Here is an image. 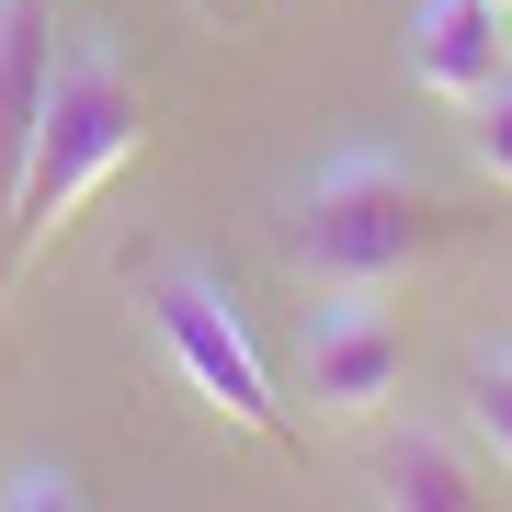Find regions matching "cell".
Masks as SVG:
<instances>
[{"mask_svg":"<svg viewBox=\"0 0 512 512\" xmlns=\"http://www.w3.org/2000/svg\"><path fill=\"white\" fill-rule=\"evenodd\" d=\"M410 80L421 92H444V103H478L490 80H512V12L501 0H410Z\"/></svg>","mask_w":512,"mask_h":512,"instance_id":"cell-5","label":"cell"},{"mask_svg":"<svg viewBox=\"0 0 512 512\" xmlns=\"http://www.w3.org/2000/svg\"><path fill=\"white\" fill-rule=\"evenodd\" d=\"M148 148V92L114 46H57L46 80V126H35V171L12 205V262H46V239H69V217L92 205L114 171Z\"/></svg>","mask_w":512,"mask_h":512,"instance_id":"cell-2","label":"cell"},{"mask_svg":"<svg viewBox=\"0 0 512 512\" xmlns=\"http://www.w3.org/2000/svg\"><path fill=\"white\" fill-rule=\"evenodd\" d=\"M456 228L467 217L433 183H410L387 148H353V160H330L319 183L296 194L285 262H296V285H319V296H387L399 274H421Z\"/></svg>","mask_w":512,"mask_h":512,"instance_id":"cell-1","label":"cell"},{"mask_svg":"<svg viewBox=\"0 0 512 512\" xmlns=\"http://www.w3.org/2000/svg\"><path fill=\"white\" fill-rule=\"evenodd\" d=\"M46 80H57V23H46V0H0V228H12V205H23V171H35Z\"/></svg>","mask_w":512,"mask_h":512,"instance_id":"cell-6","label":"cell"},{"mask_svg":"<svg viewBox=\"0 0 512 512\" xmlns=\"http://www.w3.org/2000/svg\"><path fill=\"white\" fill-rule=\"evenodd\" d=\"M399 319L376 308V296H319L308 308V399L330 421H376L399 399Z\"/></svg>","mask_w":512,"mask_h":512,"instance_id":"cell-4","label":"cell"},{"mask_svg":"<svg viewBox=\"0 0 512 512\" xmlns=\"http://www.w3.org/2000/svg\"><path fill=\"white\" fill-rule=\"evenodd\" d=\"M0 501H12V512H69L80 490H69V467H12V478H0Z\"/></svg>","mask_w":512,"mask_h":512,"instance_id":"cell-10","label":"cell"},{"mask_svg":"<svg viewBox=\"0 0 512 512\" xmlns=\"http://www.w3.org/2000/svg\"><path fill=\"white\" fill-rule=\"evenodd\" d=\"M467 137H478V171L512 194V80H490V92L467 103Z\"/></svg>","mask_w":512,"mask_h":512,"instance_id":"cell-9","label":"cell"},{"mask_svg":"<svg viewBox=\"0 0 512 512\" xmlns=\"http://www.w3.org/2000/svg\"><path fill=\"white\" fill-rule=\"evenodd\" d=\"M501 12H512V0H501Z\"/></svg>","mask_w":512,"mask_h":512,"instance_id":"cell-11","label":"cell"},{"mask_svg":"<svg viewBox=\"0 0 512 512\" xmlns=\"http://www.w3.org/2000/svg\"><path fill=\"white\" fill-rule=\"evenodd\" d=\"M467 433H478V456L512 478V353H478L467 365Z\"/></svg>","mask_w":512,"mask_h":512,"instance_id":"cell-8","label":"cell"},{"mask_svg":"<svg viewBox=\"0 0 512 512\" xmlns=\"http://www.w3.org/2000/svg\"><path fill=\"white\" fill-rule=\"evenodd\" d=\"M376 501L387 512H478L490 501V467H478L467 444H444V433H410V444H387Z\"/></svg>","mask_w":512,"mask_h":512,"instance_id":"cell-7","label":"cell"},{"mask_svg":"<svg viewBox=\"0 0 512 512\" xmlns=\"http://www.w3.org/2000/svg\"><path fill=\"white\" fill-rule=\"evenodd\" d=\"M137 308H148V330H160V353H171V365L194 376V399H205V410H228L239 433L285 444V399H274V365H262L251 319L228 308V285H217V274H194V262H160V274L137 285Z\"/></svg>","mask_w":512,"mask_h":512,"instance_id":"cell-3","label":"cell"}]
</instances>
